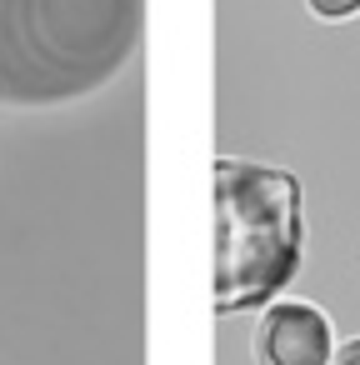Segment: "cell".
I'll return each mask as SVG.
<instances>
[{"instance_id":"3","label":"cell","mask_w":360,"mask_h":365,"mask_svg":"<svg viewBox=\"0 0 360 365\" xmlns=\"http://www.w3.org/2000/svg\"><path fill=\"white\" fill-rule=\"evenodd\" d=\"M255 365H330L335 355V325L310 300H270L260 305L255 325Z\"/></svg>"},{"instance_id":"2","label":"cell","mask_w":360,"mask_h":365,"mask_svg":"<svg viewBox=\"0 0 360 365\" xmlns=\"http://www.w3.org/2000/svg\"><path fill=\"white\" fill-rule=\"evenodd\" d=\"M305 195L300 180L265 160H215V310L270 305L300 270Z\"/></svg>"},{"instance_id":"4","label":"cell","mask_w":360,"mask_h":365,"mask_svg":"<svg viewBox=\"0 0 360 365\" xmlns=\"http://www.w3.org/2000/svg\"><path fill=\"white\" fill-rule=\"evenodd\" d=\"M305 6L320 21H350V16H360V0H305Z\"/></svg>"},{"instance_id":"1","label":"cell","mask_w":360,"mask_h":365,"mask_svg":"<svg viewBox=\"0 0 360 365\" xmlns=\"http://www.w3.org/2000/svg\"><path fill=\"white\" fill-rule=\"evenodd\" d=\"M140 26L145 0H0V106L46 110L106 91Z\"/></svg>"},{"instance_id":"5","label":"cell","mask_w":360,"mask_h":365,"mask_svg":"<svg viewBox=\"0 0 360 365\" xmlns=\"http://www.w3.org/2000/svg\"><path fill=\"white\" fill-rule=\"evenodd\" d=\"M330 365H360V340H350V345H340V350L330 355Z\"/></svg>"}]
</instances>
